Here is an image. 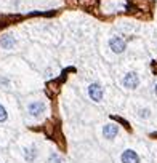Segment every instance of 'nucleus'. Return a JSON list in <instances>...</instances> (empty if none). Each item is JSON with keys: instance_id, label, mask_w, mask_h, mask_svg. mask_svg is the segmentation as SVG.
Returning a JSON list of instances; mask_svg holds the SVG:
<instances>
[{"instance_id": "nucleus-5", "label": "nucleus", "mask_w": 157, "mask_h": 163, "mask_svg": "<svg viewBox=\"0 0 157 163\" xmlns=\"http://www.w3.org/2000/svg\"><path fill=\"white\" fill-rule=\"evenodd\" d=\"M117 131H119L117 125H114V123H109V125H106V127H104L103 134H104V138H107V139H112V138H116Z\"/></svg>"}, {"instance_id": "nucleus-11", "label": "nucleus", "mask_w": 157, "mask_h": 163, "mask_svg": "<svg viewBox=\"0 0 157 163\" xmlns=\"http://www.w3.org/2000/svg\"><path fill=\"white\" fill-rule=\"evenodd\" d=\"M155 94H157V85H155Z\"/></svg>"}, {"instance_id": "nucleus-6", "label": "nucleus", "mask_w": 157, "mask_h": 163, "mask_svg": "<svg viewBox=\"0 0 157 163\" xmlns=\"http://www.w3.org/2000/svg\"><path fill=\"white\" fill-rule=\"evenodd\" d=\"M43 109H45V105L42 102H32L29 105V112H31V115H34V117H39V115L43 112Z\"/></svg>"}, {"instance_id": "nucleus-8", "label": "nucleus", "mask_w": 157, "mask_h": 163, "mask_svg": "<svg viewBox=\"0 0 157 163\" xmlns=\"http://www.w3.org/2000/svg\"><path fill=\"white\" fill-rule=\"evenodd\" d=\"M7 120V110H5V107L2 104H0V123L2 122H5Z\"/></svg>"}, {"instance_id": "nucleus-4", "label": "nucleus", "mask_w": 157, "mask_h": 163, "mask_svg": "<svg viewBox=\"0 0 157 163\" xmlns=\"http://www.w3.org/2000/svg\"><path fill=\"white\" fill-rule=\"evenodd\" d=\"M122 163H140V157L136 155L135 150H125L122 153Z\"/></svg>"}, {"instance_id": "nucleus-2", "label": "nucleus", "mask_w": 157, "mask_h": 163, "mask_svg": "<svg viewBox=\"0 0 157 163\" xmlns=\"http://www.w3.org/2000/svg\"><path fill=\"white\" fill-rule=\"evenodd\" d=\"M138 83H140V79H138V75L135 72H130V74H127L124 77V86H127V88H136Z\"/></svg>"}, {"instance_id": "nucleus-7", "label": "nucleus", "mask_w": 157, "mask_h": 163, "mask_svg": "<svg viewBox=\"0 0 157 163\" xmlns=\"http://www.w3.org/2000/svg\"><path fill=\"white\" fill-rule=\"evenodd\" d=\"M0 43H2L3 48L10 50V48L15 46V38H13L11 35H2V38H0Z\"/></svg>"}, {"instance_id": "nucleus-3", "label": "nucleus", "mask_w": 157, "mask_h": 163, "mask_svg": "<svg viewBox=\"0 0 157 163\" xmlns=\"http://www.w3.org/2000/svg\"><path fill=\"white\" fill-rule=\"evenodd\" d=\"M109 45H111V50H112L114 53H122L125 50V42L122 40L120 37H112L111 38V42H109Z\"/></svg>"}, {"instance_id": "nucleus-10", "label": "nucleus", "mask_w": 157, "mask_h": 163, "mask_svg": "<svg viewBox=\"0 0 157 163\" xmlns=\"http://www.w3.org/2000/svg\"><path fill=\"white\" fill-rule=\"evenodd\" d=\"M147 112L149 110H141V117H147Z\"/></svg>"}, {"instance_id": "nucleus-1", "label": "nucleus", "mask_w": 157, "mask_h": 163, "mask_svg": "<svg viewBox=\"0 0 157 163\" xmlns=\"http://www.w3.org/2000/svg\"><path fill=\"white\" fill-rule=\"evenodd\" d=\"M88 94H90V98L93 101L99 102L101 99H103V88H101L98 83H91L88 86Z\"/></svg>"}, {"instance_id": "nucleus-9", "label": "nucleus", "mask_w": 157, "mask_h": 163, "mask_svg": "<svg viewBox=\"0 0 157 163\" xmlns=\"http://www.w3.org/2000/svg\"><path fill=\"white\" fill-rule=\"evenodd\" d=\"M151 69H152L154 74H157V61H154V62L151 64Z\"/></svg>"}]
</instances>
